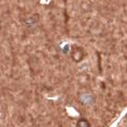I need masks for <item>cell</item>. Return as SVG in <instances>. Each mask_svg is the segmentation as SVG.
Instances as JSON below:
<instances>
[{
	"label": "cell",
	"instance_id": "1",
	"mask_svg": "<svg viewBox=\"0 0 127 127\" xmlns=\"http://www.w3.org/2000/svg\"><path fill=\"white\" fill-rule=\"evenodd\" d=\"M73 59L78 62L80 60H82L83 58V50L80 48V47H77V46H74L73 47Z\"/></svg>",
	"mask_w": 127,
	"mask_h": 127
},
{
	"label": "cell",
	"instance_id": "2",
	"mask_svg": "<svg viewBox=\"0 0 127 127\" xmlns=\"http://www.w3.org/2000/svg\"><path fill=\"white\" fill-rule=\"evenodd\" d=\"M76 126L77 127H90L91 126V123L87 121L85 118H80L78 121H76Z\"/></svg>",
	"mask_w": 127,
	"mask_h": 127
}]
</instances>
